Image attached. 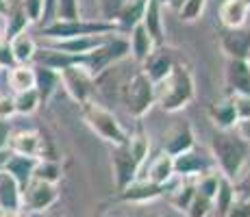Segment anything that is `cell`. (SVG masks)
I'll return each mask as SVG.
<instances>
[{"label": "cell", "mask_w": 250, "mask_h": 217, "mask_svg": "<svg viewBox=\"0 0 250 217\" xmlns=\"http://www.w3.org/2000/svg\"><path fill=\"white\" fill-rule=\"evenodd\" d=\"M109 35H87V37H72V39H61V41H50V48L72 57H85L87 52L96 50L100 43L107 41Z\"/></svg>", "instance_id": "obj_19"}, {"label": "cell", "mask_w": 250, "mask_h": 217, "mask_svg": "<svg viewBox=\"0 0 250 217\" xmlns=\"http://www.w3.org/2000/svg\"><path fill=\"white\" fill-rule=\"evenodd\" d=\"M246 2H248V4H250V0H246Z\"/></svg>", "instance_id": "obj_56"}, {"label": "cell", "mask_w": 250, "mask_h": 217, "mask_svg": "<svg viewBox=\"0 0 250 217\" xmlns=\"http://www.w3.org/2000/svg\"><path fill=\"white\" fill-rule=\"evenodd\" d=\"M209 170H211V161H207L196 148L185 154L174 157V176H179V178H198L200 174H205Z\"/></svg>", "instance_id": "obj_18"}, {"label": "cell", "mask_w": 250, "mask_h": 217, "mask_svg": "<svg viewBox=\"0 0 250 217\" xmlns=\"http://www.w3.org/2000/svg\"><path fill=\"white\" fill-rule=\"evenodd\" d=\"M28 18L26 13H24L20 0H9L7 4V11H4L2 16V31H4V41L13 39V37L22 35V33H26L28 28Z\"/></svg>", "instance_id": "obj_20"}, {"label": "cell", "mask_w": 250, "mask_h": 217, "mask_svg": "<svg viewBox=\"0 0 250 217\" xmlns=\"http://www.w3.org/2000/svg\"><path fill=\"white\" fill-rule=\"evenodd\" d=\"M81 65V57H72V55H65V52H59L50 46H44V48H37V55H35V61L33 65H42V67H48V70H55V72H61L70 65Z\"/></svg>", "instance_id": "obj_23"}, {"label": "cell", "mask_w": 250, "mask_h": 217, "mask_svg": "<svg viewBox=\"0 0 250 217\" xmlns=\"http://www.w3.org/2000/svg\"><path fill=\"white\" fill-rule=\"evenodd\" d=\"M59 200V189L57 185L42 180H31L22 189V213H40L48 211Z\"/></svg>", "instance_id": "obj_8"}, {"label": "cell", "mask_w": 250, "mask_h": 217, "mask_svg": "<svg viewBox=\"0 0 250 217\" xmlns=\"http://www.w3.org/2000/svg\"><path fill=\"white\" fill-rule=\"evenodd\" d=\"M13 104H16V115H33L42 107V100L35 89H28L22 94H13Z\"/></svg>", "instance_id": "obj_35"}, {"label": "cell", "mask_w": 250, "mask_h": 217, "mask_svg": "<svg viewBox=\"0 0 250 217\" xmlns=\"http://www.w3.org/2000/svg\"><path fill=\"white\" fill-rule=\"evenodd\" d=\"M7 150L11 154H22V157L48 158L46 157V139L40 130H16V133H11Z\"/></svg>", "instance_id": "obj_10"}, {"label": "cell", "mask_w": 250, "mask_h": 217, "mask_svg": "<svg viewBox=\"0 0 250 217\" xmlns=\"http://www.w3.org/2000/svg\"><path fill=\"white\" fill-rule=\"evenodd\" d=\"M9 150H0V172L4 170V165H7V158H9Z\"/></svg>", "instance_id": "obj_50"}, {"label": "cell", "mask_w": 250, "mask_h": 217, "mask_svg": "<svg viewBox=\"0 0 250 217\" xmlns=\"http://www.w3.org/2000/svg\"><path fill=\"white\" fill-rule=\"evenodd\" d=\"M233 191H235V200H250V161L233 180Z\"/></svg>", "instance_id": "obj_39"}, {"label": "cell", "mask_w": 250, "mask_h": 217, "mask_svg": "<svg viewBox=\"0 0 250 217\" xmlns=\"http://www.w3.org/2000/svg\"><path fill=\"white\" fill-rule=\"evenodd\" d=\"M139 178L152 182V185L166 187L167 194V187L174 180V158L166 152H159V157H155V161L148 165V176H139Z\"/></svg>", "instance_id": "obj_21"}, {"label": "cell", "mask_w": 250, "mask_h": 217, "mask_svg": "<svg viewBox=\"0 0 250 217\" xmlns=\"http://www.w3.org/2000/svg\"><path fill=\"white\" fill-rule=\"evenodd\" d=\"M81 115H83V122L89 126L91 133L98 135L109 146L115 148V146H122V143L128 141L126 128L120 124L115 113L111 109L98 104L96 100H89V102L81 104Z\"/></svg>", "instance_id": "obj_3"}, {"label": "cell", "mask_w": 250, "mask_h": 217, "mask_svg": "<svg viewBox=\"0 0 250 217\" xmlns=\"http://www.w3.org/2000/svg\"><path fill=\"white\" fill-rule=\"evenodd\" d=\"M220 48L227 59L246 61L250 55V28H222L220 33Z\"/></svg>", "instance_id": "obj_12"}, {"label": "cell", "mask_w": 250, "mask_h": 217, "mask_svg": "<svg viewBox=\"0 0 250 217\" xmlns=\"http://www.w3.org/2000/svg\"><path fill=\"white\" fill-rule=\"evenodd\" d=\"M7 46H9V52H11V59L16 65H33L35 55H37V43L28 33H22V35L9 39Z\"/></svg>", "instance_id": "obj_25"}, {"label": "cell", "mask_w": 250, "mask_h": 217, "mask_svg": "<svg viewBox=\"0 0 250 217\" xmlns=\"http://www.w3.org/2000/svg\"><path fill=\"white\" fill-rule=\"evenodd\" d=\"M28 217H63L59 211H55V206L48 211H40V213H28Z\"/></svg>", "instance_id": "obj_48"}, {"label": "cell", "mask_w": 250, "mask_h": 217, "mask_svg": "<svg viewBox=\"0 0 250 217\" xmlns=\"http://www.w3.org/2000/svg\"><path fill=\"white\" fill-rule=\"evenodd\" d=\"M81 20V0H55V22Z\"/></svg>", "instance_id": "obj_36"}, {"label": "cell", "mask_w": 250, "mask_h": 217, "mask_svg": "<svg viewBox=\"0 0 250 217\" xmlns=\"http://www.w3.org/2000/svg\"><path fill=\"white\" fill-rule=\"evenodd\" d=\"M196 98V80L194 72L187 63L176 61L170 74L155 85V104L166 113H179L185 107H189Z\"/></svg>", "instance_id": "obj_1"}, {"label": "cell", "mask_w": 250, "mask_h": 217, "mask_svg": "<svg viewBox=\"0 0 250 217\" xmlns=\"http://www.w3.org/2000/svg\"><path fill=\"white\" fill-rule=\"evenodd\" d=\"M176 61L179 59L174 57V50H172V48L159 46V48H155V50L148 55V59L142 63V72L157 85L159 80H163L167 74H170V70L174 67Z\"/></svg>", "instance_id": "obj_13"}, {"label": "cell", "mask_w": 250, "mask_h": 217, "mask_svg": "<svg viewBox=\"0 0 250 217\" xmlns=\"http://www.w3.org/2000/svg\"><path fill=\"white\" fill-rule=\"evenodd\" d=\"M166 196V187H159V185H152V182L144 180V178H137L135 182L126 187V189L118 191L115 200L118 202H126V204H148V202L157 200V197Z\"/></svg>", "instance_id": "obj_15"}, {"label": "cell", "mask_w": 250, "mask_h": 217, "mask_svg": "<svg viewBox=\"0 0 250 217\" xmlns=\"http://www.w3.org/2000/svg\"><path fill=\"white\" fill-rule=\"evenodd\" d=\"M111 170L115 178V189L122 191L139 178L142 165L135 161V157L131 154L126 143H122V146H115L111 150Z\"/></svg>", "instance_id": "obj_9"}, {"label": "cell", "mask_w": 250, "mask_h": 217, "mask_svg": "<svg viewBox=\"0 0 250 217\" xmlns=\"http://www.w3.org/2000/svg\"><path fill=\"white\" fill-rule=\"evenodd\" d=\"M126 39H128V48H131L133 61L139 65H142L144 61L148 59V55L155 50V41L150 39V35L146 33V28H144L142 24H137V26H133L131 31H128Z\"/></svg>", "instance_id": "obj_26"}, {"label": "cell", "mask_w": 250, "mask_h": 217, "mask_svg": "<svg viewBox=\"0 0 250 217\" xmlns=\"http://www.w3.org/2000/svg\"><path fill=\"white\" fill-rule=\"evenodd\" d=\"M59 79H61V87L65 89V94L76 104H85L91 100L94 89H96V79L83 65L76 63V65L65 67V70L59 72Z\"/></svg>", "instance_id": "obj_7"}, {"label": "cell", "mask_w": 250, "mask_h": 217, "mask_svg": "<svg viewBox=\"0 0 250 217\" xmlns=\"http://www.w3.org/2000/svg\"><path fill=\"white\" fill-rule=\"evenodd\" d=\"M235 111H237V122L250 118V96H233Z\"/></svg>", "instance_id": "obj_43"}, {"label": "cell", "mask_w": 250, "mask_h": 217, "mask_svg": "<svg viewBox=\"0 0 250 217\" xmlns=\"http://www.w3.org/2000/svg\"><path fill=\"white\" fill-rule=\"evenodd\" d=\"M33 70H35V91L40 94L42 104H46L55 96V91L61 87L59 72L48 70V67H42V65H33Z\"/></svg>", "instance_id": "obj_28"}, {"label": "cell", "mask_w": 250, "mask_h": 217, "mask_svg": "<svg viewBox=\"0 0 250 217\" xmlns=\"http://www.w3.org/2000/svg\"><path fill=\"white\" fill-rule=\"evenodd\" d=\"M139 24L146 28L150 39L155 41V48L166 46V26H163V9H161L159 0H146L144 16Z\"/></svg>", "instance_id": "obj_17"}, {"label": "cell", "mask_w": 250, "mask_h": 217, "mask_svg": "<svg viewBox=\"0 0 250 217\" xmlns=\"http://www.w3.org/2000/svg\"><path fill=\"white\" fill-rule=\"evenodd\" d=\"M0 43H4V31H2V16H0Z\"/></svg>", "instance_id": "obj_53"}, {"label": "cell", "mask_w": 250, "mask_h": 217, "mask_svg": "<svg viewBox=\"0 0 250 217\" xmlns=\"http://www.w3.org/2000/svg\"><path fill=\"white\" fill-rule=\"evenodd\" d=\"M227 217H250V200H235Z\"/></svg>", "instance_id": "obj_44"}, {"label": "cell", "mask_w": 250, "mask_h": 217, "mask_svg": "<svg viewBox=\"0 0 250 217\" xmlns=\"http://www.w3.org/2000/svg\"><path fill=\"white\" fill-rule=\"evenodd\" d=\"M224 89H227L229 96H250L248 61L227 59V65H224Z\"/></svg>", "instance_id": "obj_14"}, {"label": "cell", "mask_w": 250, "mask_h": 217, "mask_svg": "<svg viewBox=\"0 0 250 217\" xmlns=\"http://www.w3.org/2000/svg\"><path fill=\"white\" fill-rule=\"evenodd\" d=\"M207 115H209L211 124L218 130H233L235 124H237V111H235L233 96L224 94L220 98H215L207 109Z\"/></svg>", "instance_id": "obj_16"}, {"label": "cell", "mask_w": 250, "mask_h": 217, "mask_svg": "<svg viewBox=\"0 0 250 217\" xmlns=\"http://www.w3.org/2000/svg\"><path fill=\"white\" fill-rule=\"evenodd\" d=\"M98 217H113V215H109V213H100Z\"/></svg>", "instance_id": "obj_54"}, {"label": "cell", "mask_w": 250, "mask_h": 217, "mask_svg": "<svg viewBox=\"0 0 250 217\" xmlns=\"http://www.w3.org/2000/svg\"><path fill=\"white\" fill-rule=\"evenodd\" d=\"M211 211H213V202L196 191V196H194V200H191L189 209L185 211V217H209Z\"/></svg>", "instance_id": "obj_40"}, {"label": "cell", "mask_w": 250, "mask_h": 217, "mask_svg": "<svg viewBox=\"0 0 250 217\" xmlns=\"http://www.w3.org/2000/svg\"><path fill=\"white\" fill-rule=\"evenodd\" d=\"M250 4L246 0H224L220 7V24L224 28H242L246 26V18Z\"/></svg>", "instance_id": "obj_24"}, {"label": "cell", "mask_w": 250, "mask_h": 217, "mask_svg": "<svg viewBox=\"0 0 250 217\" xmlns=\"http://www.w3.org/2000/svg\"><path fill=\"white\" fill-rule=\"evenodd\" d=\"M183 2H185V0H159L161 9L163 7H170V9H174V11H179V9L183 7Z\"/></svg>", "instance_id": "obj_49"}, {"label": "cell", "mask_w": 250, "mask_h": 217, "mask_svg": "<svg viewBox=\"0 0 250 217\" xmlns=\"http://www.w3.org/2000/svg\"><path fill=\"white\" fill-rule=\"evenodd\" d=\"M42 35L48 41L72 39V37H87V35H120L118 24L103 20H72V22H50L42 28Z\"/></svg>", "instance_id": "obj_6"}, {"label": "cell", "mask_w": 250, "mask_h": 217, "mask_svg": "<svg viewBox=\"0 0 250 217\" xmlns=\"http://www.w3.org/2000/svg\"><path fill=\"white\" fill-rule=\"evenodd\" d=\"M205 4H207V0H185L183 7L179 9V20L185 24L196 22L205 13Z\"/></svg>", "instance_id": "obj_38"}, {"label": "cell", "mask_w": 250, "mask_h": 217, "mask_svg": "<svg viewBox=\"0 0 250 217\" xmlns=\"http://www.w3.org/2000/svg\"><path fill=\"white\" fill-rule=\"evenodd\" d=\"M11 118H16V104H13V94H0V119L9 122Z\"/></svg>", "instance_id": "obj_42"}, {"label": "cell", "mask_w": 250, "mask_h": 217, "mask_svg": "<svg viewBox=\"0 0 250 217\" xmlns=\"http://www.w3.org/2000/svg\"><path fill=\"white\" fill-rule=\"evenodd\" d=\"M24 13H26L28 22L37 24L42 22V16H44V0H20Z\"/></svg>", "instance_id": "obj_41"}, {"label": "cell", "mask_w": 250, "mask_h": 217, "mask_svg": "<svg viewBox=\"0 0 250 217\" xmlns=\"http://www.w3.org/2000/svg\"><path fill=\"white\" fill-rule=\"evenodd\" d=\"M196 148V135L194 126L189 122H176L172 128H167L163 133V150L166 154H170L172 158L185 154Z\"/></svg>", "instance_id": "obj_11"}, {"label": "cell", "mask_w": 250, "mask_h": 217, "mask_svg": "<svg viewBox=\"0 0 250 217\" xmlns=\"http://www.w3.org/2000/svg\"><path fill=\"white\" fill-rule=\"evenodd\" d=\"M211 154L220 170V176L233 182L244 170V165L250 161V146L244 139H239L233 130H215L211 137Z\"/></svg>", "instance_id": "obj_2"}, {"label": "cell", "mask_w": 250, "mask_h": 217, "mask_svg": "<svg viewBox=\"0 0 250 217\" xmlns=\"http://www.w3.org/2000/svg\"><path fill=\"white\" fill-rule=\"evenodd\" d=\"M128 2H131V0H100V18L98 20L118 24L120 16H122V11L126 9Z\"/></svg>", "instance_id": "obj_37"}, {"label": "cell", "mask_w": 250, "mask_h": 217, "mask_svg": "<svg viewBox=\"0 0 250 217\" xmlns=\"http://www.w3.org/2000/svg\"><path fill=\"white\" fill-rule=\"evenodd\" d=\"M233 133L237 135L239 139H244V141H246L248 146H250V118H248V119H242V122L235 124Z\"/></svg>", "instance_id": "obj_45"}, {"label": "cell", "mask_w": 250, "mask_h": 217, "mask_svg": "<svg viewBox=\"0 0 250 217\" xmlns=\"http://www.w3.org/2000/svg\"><path fill=\"white\" fill-rule=\"evenodd\" d=\"M7 4H9V0H0V16H4V11H7Z\"/></svg>", "instance_id": "obj_52"}, {"label": "cell", "mask_w": 250, "mask_h": 217, "mask_svg": "<svg viewBox=\"0 0 250 217\" xmlns=\"http://www.w3.org/2000/svg\"><path fill=\"white\" fill-rule=\"evenodd\" d=\"M11 133H13V130H11V122H4V119H0V150H7Z\"/></svg>", "instance_id": "obj_46"}, {"label": "cell", "mask_w": 250, "mask_h": 217, "mask_svg": "<svg viewBox=\"0 0 250 217\" xmlns=\"http://www.w3.org/2000/svg\"><path fill=\"white\" fill-rule=\"evenodd\" d=\"M235 202V191H233V182L229 178L220 176V185H218V191L213 196V213L215 217H227L230 204Z\"/></svg>", "instance_id": "obj_31"}, {"label": "cell", "mask_w": 250, "mask_h": 217, "mask_svg": "<svg viewBox=\"0 0 250 217\" xmlns=\"http://www.w3.org/2000/svg\"><path fill=\"white\" fill-rule=\"evenodd\" d=\"M246 61H248V65H250V55H248V59H246Z\"/></svg>", "instance_id": "obj_55"}, {"label": "cell", "mask_w": 250, "mask_h": 217, "mask_svg": "<svg viewBox=\"0 0 250 217\" xmlns=\"http://www.w3.org/2000/svg\"><path fill=\"white\" fill-rule=\"evenodd\" d=\"M40 158H33V157H22V154H9L7 158V165H4V172L18 182V185L26 187L28 182L33 180V172H35V165Z\"/></svg>", "instance_id": "obj_22"}, {"label": "cell", "mask_w": 250, "mask_h": 217, "mask_svg": "<svg viewBox=\"0 0 250 217\" xmlns=\"http://www.w3.org/2000/svg\"><path fill=\"white\" fill-rule=\"evenodd\" d=\"M126 146L133 157H135V161L144 167V163H146V158H148V152H150V137H148V133L144 130L142 124H137V128L128 135Z\"/></svg>", "instance_id": "obj_32"}, {"label": "cell", "mask_w": 250, "mask_h": 217, "mask_svg": "<svg viewBox=\"0 0 250 217\" xmlns=\"http://www.w3.org/2000/svg\"><path fill=\"white\" fill-rule=\"evenodd\" d=\"M128 55H131V48H128L126 37L109 35L107 41L100 43L96 50H91L85 57H81V65H83L94 79H98V76L103 74V72H107L109 67L122 63Z\"/></svg>", "instance_id": "obj_5"}, {"label": "cell", "mask_w": 250, "mask_h": 217, "mask_svg": "<svg viewBox=\"0 0 250 217\" xmlns=\"http://www.w3.org/2000/svg\"><path fill=\"white\" fill-rule=\"evenodd\" d=\"M0 211H22V187L4 170L0 172Z\"/></svg>", "instance_id": "obj_27"}, {"label": "cell", "mask_w": 250, "mask_h": 217, "mask_svg": "<svg viewBox=\"0 0 250 217\" xmlns=\"http://www.w3.org/2000/svg\"><path fill=\"white\" fill-rule=\"evenodd\" d=\"M0 217H24L22 211H0Z\"/></svg>", "instance_id": "obj_51"}, {"label": "cell", "mask_w": 250, "mask_h": 217, "mask_svg": "<svg viewBox=\"0 0 250 217\" xmlns=\"http://www.w3.org/2000/svg\"><path fill=\"white\" fill-rule=\"evenodd\" d=\"M7 80L13 94L35 89V70L33 65H13L7 70Z\"/></svg>", "instance_id": "obj_30"}, {"label": "cell", "mask_w": 250, "mask_h": 217, "mask_svg": "<svg viewBox=\"0 0 250 217\" xmlns=\"http://www.w3.org/2000/svg\"><path fill=\"white\" fill-rule=\"evenodd\" d=\"M144 7H146V0H131V2L126 4V9L122 11V16H120V20H118L120 35H124V33L128 35V31L142 22Z\"/></svg>", "instance_id": "obj_33"}, {"label": "cell", "mask_w": 250, "mask_h": 217, "mask_svg": "<svg viewBox=\"0 0 250 217\" xmlns=\"http://www.w3.org/2000/svg\"><path fill=\"white\" fill-rule=\"evenodd\" d=\"M194 196H196V178H183L179 185L167 194V202H170L179 213H185V211L189 209Z\"/></svg>", "instance_id": "obj_29"}, {"label": "cell", "mask_w": 250, "mask_h": 217, "mask_svg": "<svg viewBox=\"0 0 250 217\" xmlns=\"http://www.w3.org/2000/svg\"><path fill=\"white\" fill-rule=\"evenodd\" d=\"M118 96L122 100V104L126 107L128 115L135 119H142L155 104V83L142 70H137L135 74L124 79Z\"/></svg>", "instance_id": "obj_4"}, {"label": "cell", "mask_w": 250, "mask_h": 217, "mask_svg": "<svg viewBox=\"0 0 250 217\" xmlns=\"http://www.w3.org/2000/svg\"><path fill=\"white\" fill-rule=\"evenodd\" d=\"M61 178V163L57 158H40L33 172V180H42V182H50L57 185Z\"/></svg>", "instance_id": "obj_34"}, {"label": "cell", "mask_w": 250, "mask_h": 217, "mask_svg": "<svg viewBox=\"0 0 250 217\" xmlns=\"http://www.w3.org/2000/svg\"><path fill=\"white\" fill-rule=\"evenodd\" d=\"M133 217H161L155 209H148V206H139V209L133 213Z\"/></svg>", "instance_id": "obj_47"}]
</instances>
